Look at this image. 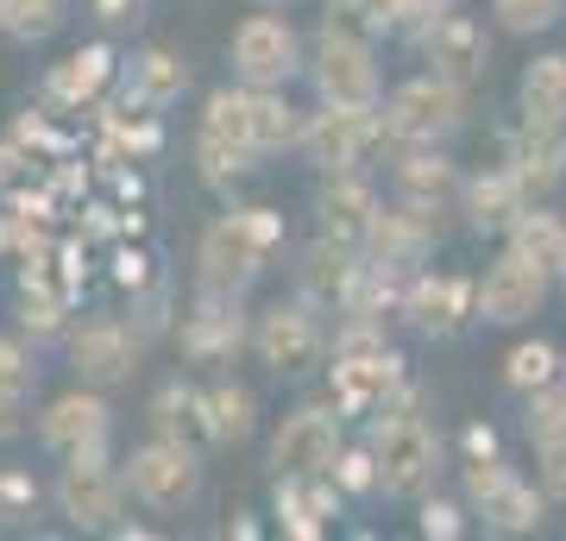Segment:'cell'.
I'll use <instances>...</instances> for the list:
<instances>
[{
    "mask_svg": "<svg viewBox=\"0 0 566 541\" xmlns=\"http://www.w3.org/2000/svg\"><path fill=\"white\" fill-rule=\"evenodd\" d=\"M283 240V221L271 208H240V215H221V221H208L202 233V283L208 290H233L240 296L245 283L264 271L271 259V246Z\"/></svg>",
    "mask_w": 566,
    "mask_h": 541,
    "instance_id": "cell-1",
    "label": "cell"
},
{
    "mask_svg": "<svg viewBox=\"0 0 566 541\" xmlns=\"http://www.w3.org/2000/svg\"><path fill=\"white\" fill-rule=\"evenodd\" d=\"M378 126H385L397 145H441L447 133H460V126H465V82L434 76V70H428V76L390 89Z\"/></svg>",
    "mask_w": 566,
    "mask_h": 541,
    "instance_id": "cell-2",
    "label": "cell"
},
{
    "mask_svg": "<svg viewBox=\"0 0 566 541\" xmlns=\"http://www.w3.org/2000/svg\"><path fill=\"white\" fill-rule=\"evenodd\" d=\"M315 89H322L327 107H359V114H378V58L371 44L353 32V25H322L315 39Z\"/></svg>",
    "mask_w": 566,
    "mask_h": 541,
    "instance_id": "cell-3",
    "label": "cell"
},
{
    "mask_svg": "<svg viewBox=\"0 0 566 541\" xmlns=\"http://www.w3.org/2000/svg\"><path fill=\"white\" fill-rule=\"evenodd\" d=\"M227 58H233V76L245 89H290V76L303 70V44H296V32H290L283 13H245L233 25Z\"/></svg>",
    "mask_w": 566,
    "mask_h": 541,
    "instance_id": "cell-4",
    "label": "cell"
},
{
    "mask_svg": "<svg viewBox=\"0 0 566 541\" xmlns=\"http://www.w3.org/2000/svg\"><path fill=\"white\" fill-rule=\"evenodd\" d=\"M371 466H378V485L390 498H416L434 485V466H441V441L422 416H390L378 435H371Z\"/></svg>",
    "mask_w": 566,
    "mask_h": 541,
    "instance_id": "cell-5",
    "label": "cell"
},
{
    "mask_svg": "<svg viewBox=\"0 0 566 541\" xmlns=\"http://www.w3.org/2000/svg\"><path fill=\"white\" fill-rule=\"evenodd\" d=\"M120 485L145 503V510H182V503L202 491V460H196V447L189 441L158 435L151 447H139V454L126 460Z\"/></svg>",
    "mask_w": 566,
    "mask_h": 541,
    "instance_id": "cell-6",
    "label": "cell"
},
{
    "mask_svg": "<svg viewBox=\"0 0 566 541\" xmlns=\"http://www.w3.org/2000/svg\"><path fill=\"white\" fill-rule=\"evenodd\" d=\"M340 454V403L327 409V403H303V409H290L277 422V435H271V466H277V479H315L327 472Z\"/></svg>",
    "mask_w": 566,
    "mask_h": 541,
    "instance_id": "cell-7",
    "label": "cell"
},
{
    "mask_svg": "<svg viewBox=\"0 0 566 541\" xmlns=\"http://www.w3.org/2000/svg\"><path fill=\"white\" fill-rule=\"evenodd\" d=\"M57 510L76 529H107L114 522V510H120V472L107 466V441L70 454V466H63V479H57Z\"/></svg>",
    "mask_w": 566,
    "mask_h": 541,
    "instance_id": "cell-8",
    "label": "cell"
},
{
    "mask_svg": "<svg viewBox=\"0 0 566 541\" xmlns=\"http://www.w3.org/2000/svg\"><path fill=\"white\" fill-rule=\"evenodd\" d=\"M542 296H547V271L504 246V252L491 259V271L479 278V290H472V309H479L491 327H523V321L542 309Z\"/></svg>",
    "mask_w": 566,
    "mask_h": 541,
    "instance_id": "cell-9",
    "label": "cell"
},
{
    "mask_svg": "<svg viewBox=\"0 0 566 541\" xmlns=\"http://www.w3.org/2000/svg\"><path fill=\"white\" fill-rule=\"evenodd\" d=\"M202 170L214 183L240 177L259 164V145H252V121H245V82L240 89H214L208 95V114H202Z\"/></svg>",
    "mask_w": 566,
    "mask_h": 541,
    "instance_id": "cell-10",
    "label": "cell"
},
{
    "mask_svg": "<svg viewBox=\"0 0 566 541\" xmlns=\"http://www.w3.org/2000/svg\"><path fill=\"white\" fill-rule=\"evenodd\" d=\"M365 139H371V114H359V107H327L322 101V114H308L303 133H296V152L315 170H353Z\"/></svg>",
    "mask_w": 566,
    "mask_h": 541,
    "instance_id": "cell-11",
    "label": "cell"
},
{
    "mask_svg": "<svg viewBox=\"0 0 566 541\" xmlns=\"http://www.w3.org/2000/svg\"><path fill=\"white\" fill-rule=\"evenodd\" d=\"M252 346H259V360L271 372H303L315 353H322V327L308 315L303 302H271L252 327Z\"/></svg>",
    "mask_w": 566,
    "mask_h": 541,
    "instance_id": "cell-12",
    "label": "cell"
},
{
    "mask_svg": "<svg viewBox=\"0 0 566 541\" xmlns=\"http://www.w3.org/2000/svg\"><path fill=\"white\" fill-rule=\"evenodd\" d=\"M70 365H76L82 384H120L139 365V341L120 321H88V327L70 334Z\"/></svg>",
    "mask_w": 566,
    "mask_h": 541,
    "instance_id": "cell-13",
    "label": "cell"
},
{
    "mask_svg": "<svg viewBox=\"0 0 566 541\" xmlns=\"http://www.w3.org/2000/svg\"><path fill=\"white\" fill-rule=\"evenodd\" d=\"M322 233L327 240H346V246H365V233H371V221H378V189L365 177H353V170H327L322 183Z\"/></svg>",
    "mask_w": 566,
    "mask_h": 541,
    "instance_id": "cell-14",
    "label": "cell"
},
{
    "mask_svg": "<svg viewBox=\"0 0 566 541\" xmlns=\"http://www.w3.org/2000/svg\"><path fill=\"white\" fill-rule=\"evenodd\" d=\"M422 58L434 63V76H453V82H472L485 70V32L465 20V13H428L422 25Z\"/></svg>",
    "mask_w": 566,
    "mask_h": 541,
    "instance_id": "cell-15",
    "label": "cell"
},
{
    "mask_svg": "<svg viewBox=\"0 0 566 541\" xmlns=\"http://www.w3.org/2000/svg\"><path fill=\"white\" fill-rule=\"evenodd\" d=\"M107 428H114V409L102 403V391H63V397L39 416L44 447H57V454H76V447L107 441Z\"/></svg>",
    "mask_w": 566,
    "mask_h": 541,
    "instance_id": "cell-16",
    "label": "cell"
},
{
    "mask_svg": "<svg viewBox=\"0 0 566 541\" xmlns=\"http://www.w3.org/2000/svg\"><path fill=\"white\" fill-rule=\"evenodd\" d=\"M390 384H397V360H390V353H359V346H346L340 360H334V403H340V416L371 409Z\"/></svg>",
    "mask_w": 566,
    "mask_h": 541,
    "instance_id": "cell-17",
    "label": "cell"
},
{
    "mask_svg": "<svg viewBox=\"0 0 566 541\" xmlns=\"http://www.w3.org/2000/svg\"><path fill=\"white\" fill-rule=\"evenodd\" d=\"M365 246H371V271H403V264H416L428 252V221L422 208H378V221H371V233H365Z\"/></svg>",
    "mask_w": 566,
    "mask_h": 541,
    "instance_id": "cell-18",
    "label": "cell"
},
{
    "mask_svg": "<svg viewBox=\"0 0 566 541\" xmlns=\"http://www.w3.org/2000/svg\"><path fill=\"white\" fill-rule=\"evenodd\" d=\"M516 101H523L528 126H566V51H542V58L523 70L516 82Z\"/></svg>",
    "mask_w": 566,
    "mask_h": 541,
    "instance_id": "cell-19",
    "label": "cell"
},
{
    "mask_svg": "<svg viewBox=\"0 0 566 541\" xmlns=\"http://www.w3.org/2000/svg\"><path fill=\"white\" fill-rule=\"evenodd\" d=\"M233 346H240V302H233V290H208L202 315H189V327H182V353L221 360Z\"/></svg>",
    "mask_w": 566,
    "mask_h": 541,
    "instance_id": "cell-20",
    "label": "cell"
},
{
    "mask_svg": "<svg viewBox=\"0 0 566 541\" xmlns=\"http://www.w3.org/2000/svg\"><path fill=\"white\" fill-rule=\"evenodd\" d=\"M453 189H460V177H453V164H447L434 145H416V152L397 164V196H403L409 208H422V215H434Z\"/></svg>",
    "mask_w": 566,
    "mask_h": 541,
    "instance_id": "cell-21",
    "label": "cell"
},
{
    "mask_svg": "<svg viewBox=\"0 0 566 541\" xmlns=\"http://www.w3.org/2000/svg\"><path fill=\"white\" fill-rule=\"evenodd\" d=\"M465 302H472V290H465L460 278H416L409 296H403V315L416 321V327H428V334H447V327L465 315Z\"/></svg>",
    "mask_w": 566,
    "mask_h": 541,
    "instance_id": "cell-22",
    "label": "cell"
},
{
    "mask_svg": "<svg viewBox=\"0 0 566 541\" xmlns=\"http://www.w3.org/2000/svg\"><path fill=\"white\" fill-rule=\"evenodd\" d=\"M504 233H510V252H523L528 264H542L547 278L560 271V259H566V221H560V215H547V208H523Z\"/></svg>",
    "mask_w": 566,
    "mask_h": 541,
    "instance_id": "cell-23",
    "label": "cell"
},
{
    "mask_svg": "<svg viewBox=\"0 0 566 541\" xmlns=\"http://www.w3.org/2000/svg\"><path fill=\"white\" fill-rule=\"evenodd\" d=\"M245 121H252L259 158H271V152H283V145H296V133H303V114L283 101V89H245Z\"/></svg>",
    "mask_w": 566,
    "mask_h": 541,
    "instance_id": "cell-24",
    "label": "cell"
},
{
    "mask_svg": "<svg viewBox=\"0 0 566 541\" xmlns=\"http://www.w3.org/2000/svg\"><path fill=\"white\" fill-rule=\"evenodd\" d=\"M114 76V58H107V44H88V51H76V58H63L57 70H51V101H63V107H82V101L102 95V82Z\"/></svg>",
    "mask_w": 566,
    "mask_h": 541,
    "instance_id": "cell-25",
    "label": "cell"
},
{
    "mask_svg": "<svg viewBox=\"0 0 566 541\" xmlns=\"http://www.w3.org/2000/svg\"><path fill=\"white\" fill-rule=\"evenodd\" d=\"M202 416H208V441L233 447L259 428V397L245 384H214V391H202Z\"/></svg>",
    "mask_w": 566,
    "mask_h": 541,
    "instance_id": "cell-26",
    "label": "cell"
},
{
    "mask_svg": "<svg viewBox=\"0 0 566 541\" xmlns=\"http://www.w3.org/2000/svg\"><path fill=\"white\" fill-rule=\"evenodd\" d=\"M353 278H359V264H353V246L346 240H322L303 259V290L315 302H346L353 296Z\"/></svg>",
    "mask_w": 566,
    "mask_h": 541,
    "instance_id": "cell-27",
    "label": "cell"
},
{
    "mask_svg": "<svg viewBox=\"0 0 566 541\" xmlns=\"http://www.w3.org/2000/svg\"><path fill=\"white\" fill-rule=\"evenodd\" d=\"M465 208H472V221L479 227H510L528 208V189L510 177V170H491V177L465 183Z\"/></svg>",
    "mask_w": 566,
    "mask_h": 541,
    "instance_id": "cell-28",
    "label": "cell"
},
{
    "mask_svg": "<svg viewBox=\"0 0 566 541\" xmlns=\"http://www.w3.org/2000/svg\"><path fill=\"white\" fill-rule=\"evenodd\" d=\"M182 89H189V70H182V58H170V51H145V58L133 63V95L151 101V107L177 101Z\"/></svg>",
    "mask_w": 566,
    "mask_h": 541,
    "instance_id": "cell-29",
    "label": "cell"
},
{
    "mask_svg": "<svg viewBox=\"0 0 566 541\" xmlns=\"http://www.w3.org/2000/svg\"><path fill=\"white\" fill-rule=\"evenodd\" d=\"M151 422H158V435H170V441H196V435H208L202 397H196V391H182V384L158 391V403H151Z\"/></svg>",
    "mask_w": 566,
    "mask_h": 541,
    "instance_id": "cell-30",
    "label": "cell"
},
{
    "mask_svg": "<svg viewBox=\"0 0 566 541\" xmlns=\"http://www.w3.org/2000/svg\"><path fill=\"white\" fill-rule=\"evenodd\" d=\"M504 384L510 391H542V384H560V353L547 341H523V346H510V360H504Z\"/></svg>",
    "mask_w": 566,
    "mask_h": 541,
    "instance_id": "cell-31",
    "label": "cell"
},
{
    "mask_svg": "<svg viewBox=\"0 0 566 541\" xmlns=\"http://www.w3.org/2000/svg\"><path fill=\"white\" fill-rule=\"evenodd\" d=\"M63 25V0H0V32L20 44H39Z\"/></svg>",
    "mask_w": 566,
    "mask_h": 541,
    "instance_id": "cell-32",
    "label": "cell"
},
{
    "mask_svg": "<svg viewBox=\"0 0 566 541\" xmlns=\"http://www.w3.org/2000/svg\"><path fill=\"white\" fill-rule=\"evenodd\" d=\"M560 13H566V0H491V20L510 39H535L547 25H560Z\"/></svg>",
    "mask_w": 566,
    "mask_h": 541,
    "instance_id": "cell-33",
    "label": "cell"
},
{
    "mask_svg": "<svg viewBox=\"0 0 566 541\" xmlns=\"http://www.w3.org/2000/svg\"><path fill=\"white\" fill-rule=\"evenodd\" d=\"M485 517H491V529H528V522L542 517V498H535L528 485L504 479V485L485 498Z\"/></svg>",
    "mask_w": 566,
    "mask_h": 541,
    "instance_id": "cell-34",
    "label": "cell"
},
{
    "mask_svg": "<svg viewBox=\"0 0 566 541\" xmlns=\"http://www.w3.org/2000/svg\"><path fill=\"white\" fill-rule=\"evenodd\" d=\"M528 435L535 441H566V391H554V384L528 391Z\"/></svg>",
    "mask_w": 566,
    "mask_h": 541,
    "instance_id": "cell-35",
    "label": "cell"
},
{
    "mask_svg": "<svg viewBox=\"0 0 566 541\" xmlns=\"http://www.w3.org/2000/svg\"><path fill=\"white\" fill-rule=\"evenodd\" d=\"M25 327H32V334H57V327H63V302L57 296H51V290H44V283H32V278H25Z\"/></svg>",
    "mask_w": 566,
    "mask_h": 541,
    "instance_id": "cell-36",
    "label": "cell"
},
{
    "mask_svg": "<svg viewBox=\"0 0 566 541\" xmlns=\"http://www.w3.org/2000/svg\"><path fill=\"white\" fill-rule=\"evenodd\" d=\"M334 479L346 485V491H371L378 485V466H371V447H353V454H334V466H327Z\"/></svg>",
    "mask_w": 566,
    "mask_h": 541,
    "instance_id": "cell-37",
    "label": "cell"
},
{
    "mask_svg": "<svg viewBox=\"0 0 566 541\" xmlns=\"http://www.w3.org/2000/svg\"><path fill=\"white\" fill-rule=\"evenodd\" d=\"M0 391H32V360H25V346L20 341H7L0 334Z\"/></svg>",
    "mask_w": 566,
    "mask_h": 541,
    "instance_id": "cell-38",
    "label": "cell"
},
{
    "mask_svg": "<svg viewBox=\"0 0 566 541\" xmlns=\"http://www.w3.org/2000/svg\"><path fill=\"white\" fill-rule=\"evenodd\" d=\"M25 503H39V485L25 472H0V517H20Z\"/></svg>",
    "mask_w": 566,
    "mask_h": 541,
    "instance_id": "cell-39",
    "label": "cell"
},
{
    "mask_svg": "<svg viewBox=\"0 0 566 541\" xmlns=\"http://www.w3.org/2000/svg\"><path fill=\"white\" fill-rule=\"evenodd\" d=\"M460 529H465V522H460V503H428V510H422V535H460Z\"/></svg>",
    "mask_w": 566,
    "mask_h": 541,
    "instance_id": "cell-40",
    "label": "cell"
},
{
    "mask_svg": "<svg viewBox=\"0 0 566 541\" xmlns=\"http://www.w3.org/2000/svg\"><path fill=\"white\" fill-rule=\"evenodd\" d=\"M20 409H25L20 391H0V441H13V435H20Z\"/></svg>",
    "mask_w": 566,
    "mask_h": 541,
    "instance_id": "cell-41",
    "label": "cell"
},
{
    "mask_svg": "<svg viewBox=\"0 0 566 541\" xmlns=\"http://www.w3.org/2000/svg\"><path fill=\"white\" fill-rule=\"evenodd\" d=\"M20 170H25V152H20V145H0V189H13Z\"/></svg>",
    "mask_w": 566,
    "mask_h": 541,
    "instance_id": "cell-42",
    "label": "cell"
},
{
    "mask_svg": "<svg viewBox=\"0 0 566 541\" xmlns=\"http://www.w3.org/2000/svg\"><path fill=\"white\" fill-rule=\"evenodd\" d=\"M465 447H472V460H491V447H497V441H491V428H472Z\"/></svg>",
    "mask_w": 566,
    "mask_h": 541,
    "instance_id": "cell-43",
    "label": "cell"
},
{
    "mask_svg": "<svg viewBox=\"0 0 566 541\" xmlns=\"http://www.w3.org/2000/svg\"><path fill=\"white\" fill-rule=\"evenodd\" d=\"M102 20H126V0H102Z\"/></svg>",
    "mask_w": 566,
    "mask_h": 541,
    "instance_id": "cell-44",
    "label": "cell"
},
{
    "mask_svg": "<svg viewBox=\"0 0 566 541\" xmlns=\"http://www.w3.org/2000/svg\"><path fill=\"white\" fill-rule=\"evenodd\" d=\"M554 278H560V290H566V259H560V271H554Z\"/></svg>",
    "mask_w": 566,
    "mask_h": 541,
    "instance_id": "cell-45",
    "label": "cell"
},
{
    "mask_svg": "<svg viewBox=\"0 0 566 541\" xmlns=\"http://www.w3.org/2000/svg\"><path fill=\"white\" fill-rule=\"evenodd\" d=\"M560 158H566V139H560Z\"/></svg>",
    "mask_w": 566,
    "mask_h": 541,
    "instance_id": "cell-46",
    "label": "cell"
},
{
    "mask_svg": "<svg viewBox=\"0 0 566 541\" xmlns=\"http://www.w3.org/2000/svg\"><path fill=\"white\" fill-rule=\"evenodd\" d=\"M264 7H277V0H264Z\"/></svg>",
    "mask_w": 566,
    "mask_h": 541,
    "instance_id": "cell-47",
    "label": "cell"
}]
</instances>
